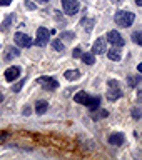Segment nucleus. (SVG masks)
Here are the masks:
<instances>
[{
	"mask_svg": "<svg viewBox=\"0 0 142 160\" xmlns=\"http://www.w3.org/2000/svg\"><path fill=\"white\" fill-rule=\"evenodd\" d=\"M134 13L127 12V10H119V12H115L114 15V22L119 25V27H130V25L134 23Z\"/></svg>",
	"mask_w": 142,
	"mask_h": 160,
	"instance_id": "obj_1",
	"label": "nucleus"
},
{
	"mask_svg": "<svg viewBox=\"0 0 142 160\" xmlns=\"http://www.w3.org/2000/svg\"><path fill=\"white\" fill-rule=\"evenodd\" d=\"M107 85H109V90H107V98H109V100H112V102H114V100H117V98L122 97L120 85L115 82V80H109Z\"/></svg>",
	"mask_w": 142,
	"mask_h": 160,
	"instance_id": "obj_2",
	"label": "nucleus"
},
{
	"mask_svg": "<svg viewBox=\"0 0 142 160\" xmlns=\"http://www.w3.org/2000/svg\"><path fill=\"white\" fill-rule=\"evenodd\" d=\"M62 8L67 15H75L80 8L79 0H62Z\"/></svg>",
	"mask_w": 142,
	"mask_h": 160,
	"instance_id": "obj_3",
	"label": "nucleus"
},
{
	"mask_svg": "<svg viewBox=\"0 0 142 160\" xmlns=\"http://www.w3.org/2000/svg\"><path fill=\"white\" fill-rule=\"evenodd\" d=\"M49 38H50V30L40 27L37 30V40H35V45H39V47H45V45L49 43Z\"/></svg>",
	"mask_w": 142,
	"mask_h": 160,
	"instance_id": "obj_4",
	"label": "nucleus"
},
{
	"mask_svg": "<svg viewBox=\"0 0 142 160\" xmlns=\"http://www.w3.org/2000/svg\"><path fill=\"white\" fill-rule=\"evenodd\" d=\"M107 42L112 43L114 47H122V45L125 43V40H124V37L117 32V30H110V32L107 33Z\"/></svg>",
	"mask_w": 142,
	"mask_h": 160,
	"instance_id": "obj_5",
	"label": "nucleus"
},
{
	"mask_svg": "<svg viewBox=\"0 0 142 160\" xmlns=\"http://www.w3.org/2000/svg\"><path fill=\"white\" fill-rule=\"evenodd\" d=\"M13 38H15V43H17L18 47H22V48H27V47H30V45L34 43L32 38H30L27 33H22V32H17Z\"/></svg>",
	"mask_w": 142,
	"mask_h": 160,
	"instance_id": "obj_6",
	"label": "nucleus"
},
{
	"mask_svg": "<svg viewBox=\"0 0 142 160\" xmlns=\"http://www.w3.org/2000/svg\"><path fill=\"white\" fill-rule=\"evenodd\" d=\"M39 83L42 85L45 90H55L59 87V82H57V78H55V77H40Z\"/></svg>",
	"mask_w": 142,
	"mask_h": 160,
	"instance_id": "obj_7",
	"label": "nucleus"
},
{
	"mask_svg": "<svg viewBox=\"0 0 142 160\" xmlns=\"http://www.w3.org/2000/svg\"><path fill=\"white\" fill-rule=\"evenodd\" d=\"M107 52V43L105 38H97L92 45V53H105Z\"/></svg>",
	"mask_w": 142,
	"mask_h": 160,
	"instance_id": "obj_8",
	"label": "nucleus"
},
{
	"mask_svg": "<svg viewBox=\"0 0 142 160\" xmlns=\"http://www.w3.org/2000/svg\"><path fill=\"white\" fill-rule=\"evenodd\" d=\"M20 75V68L18 67H10L5 70V78L8 80V82H13V80H17Z\"/></svg>",
	"mask_w": 142,
	"mask_h": 160,
	"instance_id": "obj_9",
	"label": "nucleus"
},
{
	"mask_svg": "<svg viewBox=\"0 0 142 160\" xmlns=\"http://www.w3.org/2000/svg\"><path fill=\"white\" fill-rule=\"evenodd\" d=\"M74 100L77 103H82V105H87L89 103V100H90V95L87 92H79V93H75V97Z\"/></svg>",
	"mask_w": 142,
	"mask_h": 160,
	"instance_id": "obj_10",
	"label": "nucleus"
},
{
	"mask_svg": "<svg viewBox=\"0 0 142 160\" xmlns=\"http://www.w3.org/2000/svg\"><path fill=\"white\" fill-rule=\"evenodd\" d=\"M107 57L112 60V62H119L120 58H122V53H120V50L115 47V48H110L107 50Z\"/></svg>",
	"mask_w": 142,
	"mask_h": 160,
	"instance_id": "obj_11",
	"label": "nucleus"
},
{
	"mask_svg": "<svg viewBox=\"0 0 142 160\" xmlns=\"http://www.w3.org/2000/svg\"><path fill=\"white\" fill-rule=\"evenodd\" d=\"M47 110H49V103L45 102V100H39V102L35 103V112H37L39 115H44Z\"/></svg>",
	"mask_w": 142,
	"mask_h": 160,
	"instance_id": "obj_12",
	"label": "nucleus"
},
{
	"mask_svg": "<svg viewBox=\"0 0 142 160\" xmlns=\"http://www.w3.org/2000/svg\"><path fill=\"white\" fill-rule=\"evenodd\" d=\"M109 143L110 145H122L124 143V135L122 133H112L109 137Z\"/></svg>",
	"mask_w": 142,
	"mask_h": 160,
	"instance_id": "obj_13",
	"label": "nucleus"
},
{
	"mask_svg": "<svg viewBox=\"0 0 142 160\" xmlns=\"http://www.w3.org/2000/svg\"><path fill=\"white\" fill-rule=\"evenodd\" d=\"M94 18H82L80 20V25L85 28V32H92V28H94Z\"/></svg>",
	"mask_w": 142,
	"mask_h": 160,
	"instance_id": "obj_14",
	"label": "nucleus"
},
{
	"mask_svg": "<svg viewBox=\"0 0 142 160\" xmlns=\"http://www.w3.org/2000/svg\"><path fill=\"white\" fill-rule=\"evenodd\" d=\"M64 77L67 80H77L80 77V70H65Z\"/></svg>",
	"mask_w": 142,
	"mask_h": 160,
	"instance_id": "obj_15",
	"label": "nucleus"
},
{
	"mask_svg": "<svg viewBox=\"0 0 142 160\" xmlns=\"http://www.w3.org/2000/svg\"><path fill=\"white\" fill-rule=\"evenodd\" d=\"M85 107H89L90 110H97V108L100 107V98H99V97H90L89 103L85 105Z\"/></svg>",
	"mask_w": 142,
	"mask_h": 160,
	"instance_id": "obj_16",
	"label": "nucleus"
},
{
	"mask_svg": "<svg viewBox=\"0 0 142 160\" xmlns=\"http://www.w3.org/2000/svg\"><path fill=\"white\" fill-rule=\"evenodd\" d=\"M82 60H84V63H87V65H94L95 63V57H94L92 52L90 53H82Z\"/></svg>",
	"mask_w": 142,
	"mask_h": 160,
	"instance_id": "obj_17",
	"label": "nucleus"
},
{
	"mask_svg": "<svg viewBox=\"0 0 142 160\" xmlns=\"http://www.w3.org/2000/svg\"><path fill=\"white\" fill-rule=\"evenodd\" d=\"M139 82H140V77L139 75H130V77H127V83H129V87H137L139 85Z\"/></svg>",
	"mask_w": 142,
	"mask_h": 160,
	"instance_id": "obj_18",
	"label": "nucleus"
},
{
	"mask_svg": "<svg viewBox=\"0 0 142 160\" xmlns=\"http://www.w3.org/2000/svg\"><path fill=\"white\" fill-rule=\"evenodd\" d=\"M12 20H13V17H12V15H8V17L3 20V23L0 25V30H2V32H7L8 27H10V23H12Z\"/></svg>",
	"mask_w": 142,
	"mask_h": 160,
	"instance_id": "obj_19",
	"label": "nucleus"
},
{
	"mask_svg": "<svg viewBox=\"0 0 142 160\" xmlns=\"http://www.w3.org/2000/svg\"><path fill=\"white\" fill-rule=\"evenodd\" d=\"M75 33L74 32H62L60 33V40H64V42H70V40H74Z\"/></svg>",
	"mask_w": 142,
	"mask_h": 160,
	"instance_id": "obj_20",
	"label": "nucleus"
},
{
	"mask_svg": "<svg viewBox=\"0 0 142 160\" xmlns=\"http://www.w3.org/2000/svg\"><path fill=\"white\" fill-rule=\"evenodd\" d=\"M18 55H20V52H18L17 48H13V47H8L7 48V60H10L12 57H18Z\"/></svg>",
	"mask_w": 142,
	"mask_h": 160,
	"instance_id": "obj_21",
	"label": "nucleus"
},
{
	"mask_svg": "<svg viewBox=\"0 0 142 160\" xmlns=\"http://www.w3.org/2000/svg\"><path fill=\"white\" fill-rule=\"evenodd\" d=\"M132 40L137 45H140V47H142V32H134L132 33Z\"/></svg>",
	"mask_w": 142,
	"mask_h": 160,
	"instance_id": "obj_22",
	"label": "nucleus"
},
{
	"mask_svg": "<svg viewBox=\"0 0 142 160\" xmlns=\"http://www.w3.org/2000/svg\"><path fill=\"white\" fill-rule=\"evenodd\" d=\"M52 47L57 50V52H62L64 50V43H62V40H54L52 42Z\"/></svg>",
	"mask_w": 142,
	"mask_h": 160,
	"instance_id": "obj_23",
	"label": "nucleus"
},
{
	"mask_svg": "<svg viewBox=\"0 0 142 160\" xmlns=\"http://www.w3.org/2000/svg\"><path fill=\"white\" fill-rule=\"evenodd\" d=\"M132 117H134L135 120H139V118L142 117V110H140V107H135V108H132Z\"/></svg>",
	"mask_w": 142,
	"mask_h": 160,
	"instance_id": "obj_24",
	"label": "nucleus"
},
{
	"mask_svg": "<svg viewBox=\"0 0 142 160\" xmlns=\"http://www.w3.org/2000/svg\"><path fill=\"white\" fill-rule=\"evenodd\" d=\"M22 87H24V80H18V82L13 85V92H20V90H22Z\"/></svg>",
	"mask_w": 142,
	"mask_h": 160,
	"instance_id": "obj_25",
	"label": "nucleus"
},
{
	"mask_svg": "<svg viewBox=\"0 0 142 160\" xmlns=\"http://www.w3.org/2000/svg\"><path fill=\"white\" fill-rule=\"evenodd\" d=\"M100 117H109V112L107 110H100L97 115H94V118H100Z\"/></svg>",
	"mask_w": 142,
	"mask_h": 160,
	"instance_id": "obj_26",
	"label": "nucleus"
},
{
	"mask_svg": "<svg viewBox=\"0 0 142 160\" xmlns=\"http://www.w3.org/2000/svg\"><path fill=\"white\" fill-rule=\"evenodd\" d=\"M82 53H84V52H82V50H80V48H74V57H75V58L82 57Z\"/></svg>",
	"mask_w": 142,
	"mask_h": 160,
	"instance_id": "obj_27",
	"label": "nucleus"
},
{
	"mask_svg": "<svg viewBox=\"0 0 142 160\" xmlns=\"http://www.w3.org/2000/svg\"><path fill=\"white\" fill-rule=\"evenodd\" d=\"M10 3H12V0H0V5H2V7H7Z\"/></svg>",
	"mask_w": 142,
	"mask_h": 160,
	"instance_id": "obj_28",
	"label": "nucleus"
},
{
	"mask_svg": "<svg viewBox=\"0 0 142 160\" xmlns=\"http://www.w3.org/2000/svg\"><path fill=\"white\" fill-rule=\"evenodd\" d=\"M30 112H32V110H30V107L27 105V107L24 108V112H22V113H24V115H30Z\"/></svg>",
	"mask_w": 142,
	"mask_h": 160,
	"instance_id": "obj_29",
	"label": "nucleus"
},
{
	"mask_svg": "<svg viewBox=\"0 0 142 160\" xmlns=\"http://www.w3.org/2000/svg\"><path fill=\"white\" fill-rule=\"evenodd\" d=\"M25 5H27V7H29L30 10H34V8H35V5H34L32 2H25Z\"/></svg>",
	"mask_w": 142,
	"mask_h": 160,
	"instance_id": "obj_30",
	"label": "nucleus"
},
{
	"mask_svg": "<svg viewBox=\"0 0 142 160\" xmlns=\"http://www.w3.org/2000/svg\"><path fill=\"white\" fill-rule=\"evenodd\" d=\"M137 100H139V102H142V90H139V92H137Z\"/></svg>",
	"mask_w": 142,
	"mask_h": 160,
	"instance_id": "obj_31",
	"label": "nucleus"
},
{
	"mask_svg": "<svg viewBox=\"0 0 142 160\" xmlns=\"http://www.w3.org/2000/svg\"><path fill=\"white\" fill-rule=\"evenodd\" d=\"M7 137H8V133H5V135H2V137H0V142H5V140H7Z\"/></svg>",
	"mask_w": 142,
	"mask_h": 160,
	"instance_id": "obj_32",
	"label": "nucleus"
},
{
	"mask_svg": "<svg viewBox=\"0 0 142 160\" xmlns=\"http://www.w3.org/2000/svg\"><path fill=\"white\" fill-rule=\"evenodd\" d=\"M35 2H39V3H49L50 0H35Z\"/></svg>",
	"mask_w": 142,
	"mask_h": 160,
	"instance_id": "obj_33",
	"label": "nucleus"
},
{
	"mask_svg": "<svg viewBox=\"0 0 142 160\" xmlns=\"http://www.w3.org/2000/svg\"><path fill=\"white\" fill-rule=\"evenodd\" d=\"M137 70H139V72L142 73V63H139V65H137Z\"/></svg>",
	"mask_w": 142,
	"mask_h": 160,
	"instance_id": "obj_34",
	"label": "nucleus"
},
{
	"mask_svg": "<svg viewBox=\"0 0 142 160\" xmlns=\"http://www.w3.org/2000/svg\"><path fill=\"white\" fill-rule=\"evenodd\" d=\"M135 3H137L139 7H142V0H135Z\"/></svg>",
	"mask_w": 142,
	"mask_h": 160,
	"instance_id": "obj_35",
	"label": "nucleus"
},
{
	"mask_svg": "<svg viewBox=\"0 0 142 160\" xmlns=\"http://www.w3.org/2000/svg\"><path fill=\"white\" fill-rule=\"evenodd\" d=\"M0 102H3V93L0 92Z\"/></svg>",
	"mask_w": 142,
	"mask_h": 160,
	"instance_id": "obj_36",
	"label": "nucleus"
},
{
	"mask_svg": "<svg viewBox=\"0 0 142 160\" xmlns=\"http://www.w3.org/2000/svg\"><path fill=\"white\" fill-rule=\"evenodd\" d=\"M112 2H114V3H117V2H122V0H112Z\"/></svg>",
	"mask_w": 142,
	"mask_h": 160,
	"instance_id": "obj_37",
	"label": "nucleus"
}]
</instances>
